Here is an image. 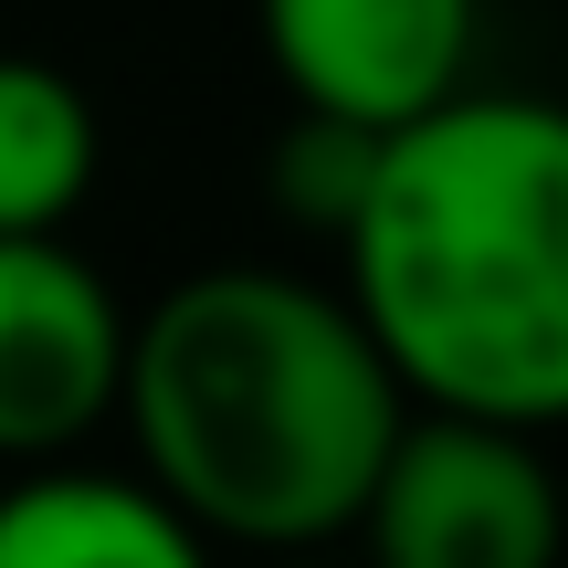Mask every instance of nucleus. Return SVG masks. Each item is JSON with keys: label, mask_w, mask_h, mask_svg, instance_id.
Returning a JSON list of instances; mask_svg holds the SVG:
<instances>
[{"label": "nucleus", "mask_w": 568, "mask_h": 568, "mask_svg": "<svg viewBox=\"0 0 568 568\" xmlns=\"http://www.w3.org/2000/svg\"><path fill=\"white\" fill-rule=\"evenodd\" d=\"M410 422V379L347 284L211 264L138 316L126 432L138 464L243 548L358 537L379 464Z\"/></svg>", "instance_id": "f257e3e1"}, {"label": "nucleus", "mask_w": 568, "mask_h": 568, "mask_svg": "<svg viewBox=\"0 0 568 568\" xmlns=\"http://www.w3.org/2000/svg\"><path fill=\"white\" fill-rule=\"evenodd\" d=\"M358 537L389 568H548L568 548L548 432L506 410L410 400Z\"/></svg>", "instance_id": "7ed1b4c3"}, {"label": "nucleus", "mask_w": 568, "mask_h": 568, "mask_svg": "<svg viewBox=\"0 0 568 568\" xmlns=\"http://www.w3.org/2000/svg\"><path fill=\"white\" fill-rule=\"evenodd\" d=\"M138 316L105 295L63 232H0V464L74 453L105 410H126Z\"/></svg>", "instance_id": "20e7f679"}, {"label": "nucleus", "mask_w": 568, "mask_h": 568, "mask_svg": "<svg viewBox=\"0 0 568 568\" xmlns=\"http://www.w3.org/2000/svg\"><path fill=\"white\" fill-rule=\"evenodd\" d=\"M347 295L400 358L410 400L568 422V105L443 95L389 126L379 180L337 232Z\"/></svg>", "instance_id": "f03ea898"}, {"label": "nucleus", "mask_w": 568, "mask_h": 568, "mask_svg": "<svg viewBox=\"0 0 568 568\" xmlns=\"http://www.w3.org/2000/svg\"><path fill=\"white\" fill-rule=\"evenodd\" d=\"M253 32L295 105L410 126L474 84L485 0H253Z\"/></svg>", "instance_id": "39448f33"}, {"label": "nucleus", "mask_w": 568, "mask_h": 568, "mask_svg": "<svg viewBox=\"0 0 568 568\" xmlns=\"http://www.w3.org/2000/svg\"><path fill=\"white\" fill-rule=\"evenodd\" d=\"M201 516L159 485V474H105V464H21L0 485V568H190L201 558Z\"/></svg>", "instance_id": "423d86ee"}, {"label": "nucleus", "mask_w": 568, "mask_h": 568, "mask_svg": "<svg viewBox=\"0 0 568 568\" xmlns=\"http://www.w3.org/2000/svg\"><path fill=\"white\" fill-rule=\"evenodd\" d=\"M95 190V105L63 63L0 53V232H63Z\"/></svg>", "instance_id": "0eeeda50"}]
</instances>
